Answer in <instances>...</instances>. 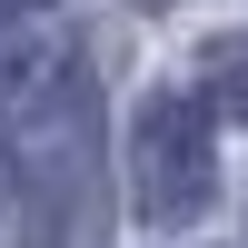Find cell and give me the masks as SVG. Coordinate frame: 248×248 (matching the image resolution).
Wrapping results in <instances>:
<instances>
[{"label":"cell","instance_id":"obj_1","mask_svg":"<svg viewBox=\"0 0 248 248\" xmlns=\"http://www.w3.org/2000/svg\"><path fill=\"white\" fill-rule=\"evenodd\" d=\"M30 218H20V248H109V159H99V99L90 79H60L50 109H40V139H30Z\"/></svg>","mask_w":248,"mask_h":248},{"label":"cell","instance_id":"obj_2","mask_svg":"<svg viewBox=\"0 0 248 248\" xmlns=\"http://www.w3.org/2000/svg\"><path fill=\"white\" fill-rule=\"evenodd\" d=\"M209 179H218V139H209V109L189 90H149L129 119V189H139V218L149 229H179V218L209 209Z\"/></svg>","mask_w":248,"mask_h":248},{"label":"cell","instance_id":"obj_3","mask_svg":"<svg viewBox=\"0 0 248 248\" xmlns=\"http://www.w3.org/2000/svg\"><path fill=\"white\" fill-rule=\"evenodd\" d=\"M209 99H218V119H248V40H229L209 60Z\"/></svg>","mask_w":248,"mask_h":248},{"label":"cell","instance_id":"obj_4","mask_svg":"<svg viewBox=\"0 0 248 248\" xmlns=\"http://www.w3.org/2000/svg\"><path fill=\"white\" fill-rule=\"evenodd\" d=\"M10 79H20V50H10V40H0V90H10Z\"/></svg>","mask_w":248,"mask_h":248},{"label":"cell","instance_id":"obj_5","mask_svg":"<svg viewBox=\"0 0 248 248\" xmlns=\"http://www.w3.org/2000/svg\"><path fill=\"white\" fill-rule=\"evenodd\" d=\"M0 189H20V169H10V139H0Z\"/></svg>","mask_w":248,"mask_h":248},{"label":"cell","instance_id":"obj_6","mask_svg":"<svg viewBox=\"0 0 248 248\" xmlns=\"http://www.w3.org/2000/svg\"><path fill=\"white\" fill-rule=\"evenodd\" d=\"M10 10H40V0H0V20H10Z\"/></svg>","mask_w":248,"mask_h":248}]
</instances>
